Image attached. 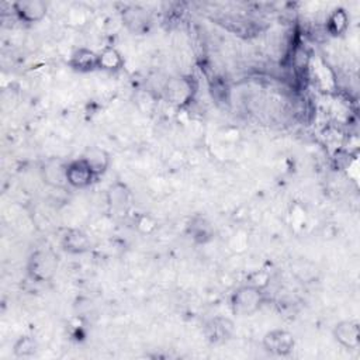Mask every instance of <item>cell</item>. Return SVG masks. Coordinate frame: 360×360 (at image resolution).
Returning <instances> with one entry per match:
<instances>
[{"label":"cell","mask_w":360,"mask_h":360,"mask_svg":"<svg viewBox=\"0 0 360 360\" xmlns=\"http://www.w3.org/2000/svg\"><path fill=\"white\" fill-rule=\"evenodd\" d=\"M266 302L264 288L252 283L235 288L229 297V307L235 315L249 316L262 309Z\"/></svg>","instance_id":"cell-1"},{"label":"cell","mask_w":360,"mask_h":360,"mask_svg":"<svg viewBox=\"0 0 360 360\" xmlns=\"http://www.w3.org/2000/svg\"><path fill=\"white\" fill-rule=\"evenodd\" d=\"M59 269V259L51 250L45 248L35 249L30 253L25 263V273L34 283L42 284L51 281Z\"/></svg>","instance_id":"cell-2"},{"label":"cell","mask_w":360,"mask_h":360,"mask_svg":"<svg viewBox=\"0 0 360 360\" xmlns=\"http://www.w3.org/2000/svg\"><path fill=\"white\" fill-rule=\"evenodd\" d=\"M197 93V82L188 75H176L166 80L163 87L165 98L176 107L188 105Z\"/></svg>","instance_id":"cell-3"},{"label":"cell","mask_w":360,"mask_h":360,"mask_svg":"<svg viewBox=\"0 0 360 360\" xmlns=\"http://www.w3.org/2000/svg\"><path fill=\"white\" fill-rule=\"evenodd\" d=\"M105 202L111 215L125 217L132 205V193L124 181L115 180L105 191Z\"/></svg>","instance_id":"cell-4"},{"label":"cell","mask_w":360,"mask_h":360,"mask_svg":"<svg viewBox=\"0 0 360 360\" xmlns=\"http://www.w3.org/2000/svg\"><path fill=\"white\" fill-rule=\"evenodd\" d=\"M121 21L124 27L135 35L148 34L153 22L150 13L138 4L124 6V8L121 10Z\"/></svg>","instance_id":"cell-5"},{"label":"cell","mask_w":360,"mask_h":360,"mask_svg":"<svg viewBox=\"0 0 360 360\" xmlns=\"http://www.w3.org/2000/svg\"><path fill=\"white\" fill-rule=\"evenodd\" d=\"M263 349L277 357L290 356L295 349V338L290 330L271 329L262 339Z\"/></svg>","instance_id":"cell-6"},{"label":"cell","mask_w":360,"mask_h":360,"mask_svg":"<svg viewBox=\"0 0 360 360\" xmlns=\"http://www.w3.org/2000/svg\"><path fill=\"white\" fill-rule=\"evenodd\" d=\"M66 169V160L60 158H49L44 160L39 167L41 180L51 188H65L68 186Z\"/></svg>","instance_id":"cell-7"},{"label":"cell","mask_w":360,"mask_h":360,"mask_svg":"<svg viewBox=\"0 0 360 360\" xmlns=\"http://www.w3.org/2000/svg\"><path fill=\"white\" fill-rule=\"evenodd\" d=\"M66 177H68V186L79 190L90 187L98 179L82 156L68 162Z\"/></svg>","instance_id":"cell-8"},{"label":"cell","mask_w":360,"mask_h":360,"mask_svg":"<svg viewBox=\"0 0 360 360\" xmlns=\"http://www.w3.org/2000/svg\"><path fill=\"white\" fill-rule=\"evenodd\" d=\"M233 329H235V325L232 319L221 315L210 318L202 326L205 339L212 345H221L228 342L233 335Z\"/></svg>","instance_id":"cell-9"},{"label":"cell","mask_w":360,"mask_h":360,"mask_svg":"<svg viewBox=\"0 0 360 360\" xmlns=\"http://www.w3.org/2000/svg\"><path fill=\"white\" fill-rule=\"evenodd\" d=\"M332 336L346 350H357L360 347V325L354 319L339 321L333 326Z\"/></svg>","instance_id":"cell-10"},{"label":"cell","mask_w":360,"mask_h":360,"mask_svg":"<svg viewBox=\"0 0 360 360\" xmlns=\"http://www.w3.org/2000/svg\"><path fill=\"white\" fill-rule=\"evenodd\" d=\"M11 7L17 18L28 24L42 21L48 13V4L42 0H17Z\"/></svg>","instance_id":"cell-11"},{"label":"cell","mask_w":360,"mask_h":360,"mask_svg":"<svg viewBox=\"0 0 360 360\" xmlns=\"http://www.w3.org/2000/svg\"><path fill=\"white\" fill-rule=\"evenodd\" d=\"M60 248L69 255H83L91 249V240L83 229L66 228L60 235Z\"/></svg>","instance_id":"cell-12"},{"label":"cell","mask_w":360,"mask_h":360,"mask_svg":"<svg viewBox=\"0 0 360 360\" xmlns=\"http://www.w3.org/2000/svg\"><path fill=\"white\" fill-rule=\"evenodd\" d=\"M72 70L79 73H90L98 70V53L90 48H76L68 60Z\"/></svg>","instance_id":"cell-13"},{"label":"cell","mask_w":360,"mask_h":360,"mask_svg":"<svg viewBox=\"0 0 360 360\" xmlns=\"http://www.w3.org/2000/svg\"><path fill=\"white\" fill-rule=\"evenodd\" d=\"M186 232L195 245H205L214 239L215 231L212 224L202 215L195 214L186 225Z\"/></svg>","instance_id":"cell-14"},{"label":"cell","mask_w":360,"mask_h":360,"mask_svg":"<svg viewBox=\"0 0 360 360\" xmlns=\"http://www.w3.org/2000/svg\"><path fill=\"white\" fill-rule=\"evenodd\" d=\"M82 158L87 162V165L91 167V170L96 173L97 177L103 176L111 165L110 153L100 146L87 148L82 155Z\"/></svg>","instance_id":"cell-15"},{"label":"cell","mask_w":360,"mask_h":360,"mask_svg":"<svg viewBox=\"0 0 360 360\" xmlns=\"http://www.w3.org/2000/svg\"><path fill=\"white\" fill-rule=\"evenodd\" d=\"M97 53H98V70L115 73V72H120L125 65L122 53L112 45H105Z\"/></svg>","instance_id":"cell-16"},{"label":"cell","mask_w":360,"mask_h":360,"mask_svg":"<svg viewBox=\"0 0 360 360\" xmlns=\"http://www.w3.org/2000/svg\"><path fill=\"white\" fill-rule=\"evenodd\" d=\"M349 22L350 18L347 11L343 7H336L329 13L325 28L330 37H340L349 30Z\"/></svg>","instance_id":"cell-17"},{"label":"cell","mask_w":360,"mask_h":360,"mask_svg":"<svg viewBox=\"0 0 360 360\" xmlns=\"http://www.w3.org/2000/svg\"><path fill=\"white\" fill-rule=\"evenodd\" d=\"M39 345L38 340L31 335H21L13 345V354L20 359L32 357L38 353Z\"/></svg>","instance_id":"cell-18"},{"label":"cell","mask_w":360,"mask_h":360,"mask_svg":"<svg viewBox=\"0 0 360 360\" xmlns=\"http://www.w3.org/2000/svg\"><path fill=\"white\" fill-rule=\"evenodd\" d=\"M135 226H136L138 232H141L143 235H150V233L155 232V229L158 226V222L152 215L141 214L135 219Z\"/></svg>","instance_id":"cell-19"}]
</instances>
